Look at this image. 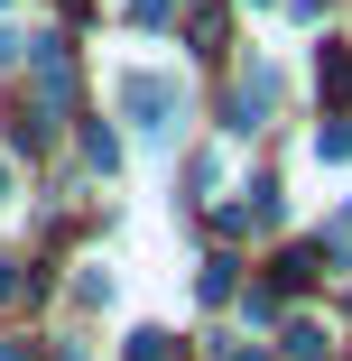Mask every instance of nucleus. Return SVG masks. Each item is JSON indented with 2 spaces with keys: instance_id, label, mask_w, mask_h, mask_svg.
Returning <instances> with one entry per match:
<instances>
[{
  "instance_id": "obj_1",
  "label": "nucleus",
  "mask_w": 352,
  "mask_h": 361,
  "mask_svg": "<svg viewBox=\"0 0 352 361\" xmlns=\"http://www.w3.org/2000/svg\"><path fill=\"white\" fill-rule=\"evenodd\" d=\"M121 111H130L139 130H149V139H167L186 102H176V84H167V75H130V84H121Z\"/></svg>"
},
{
  "instance_id": "obj_2",
  "label": "nucleus",
  "mask_w": 352,
  "mask_h": 361,
  "mask_svg": "<svg viewBox=\"0 0 352 361\" xmlns=\"http://www.w3.org/2000/svg\"><path fill=\"white\" fill-rule=\"evenodd\" d=\"M324 102H352V47H324Z\"/></svg>"
},
{
  "instance_id": "obj_3",
  "label": "nucleus",
  "mask_w": 352,
  "mask_h": 361,
  "mask_svg": "<svg viewBox=\"0 0 352 361\" xmlns=\"http://www.w3.org/2000/svg\"><path fill=\"white\" fill-rule=\"evenodd\" d=\"M130 361H176V352H167V334H139V343H130Z\"/></svg>"
},
{
  "instance_id": "obj_4",
  "label": "nucleus",
  "mask_w": 352,
  "mask_h": 361,
  "mask_svg": "<svg viewBox=\"0 0 352 361\" xmlns=\"http://www.w3.org/2000/svg\"><path fill=\"white\" fill-rule=\"evenodd\" d=\"M0 204H10V167H0Z\"/></svg>"
}]
</instances>
